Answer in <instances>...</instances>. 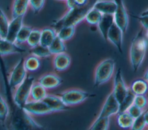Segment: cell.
<instances>
[{"label":"cell","mask_w":148,"mask_h":130,"mask_svg":"<svg viewBox=\"0 0 148 130\" xmlns=\"http://www.w3.org/2000/svg\"><path fill=\"white\" fill-rule=\"evenodd\" d=\"M6 130H48L37 122L34 117L23 108L14 106L10 109L9 115L3 124Z\"/></svg>","instance_id":"6da1fadb"},{"label":"cell","mask_w":148,"mask_h":130,"mask_svg":"<svg viewBox=\"0 0 148 130\" xmlns=\"http://www.w3.org/2000/svg\"><path fill=\"white\" fill-rule=\"evenodd\" d=\"M99 0H88L83 6H76L69 9L61 17L55 20L51 24V27L56 31L63 27L75 26L85 17L88 12L92 9Z\"/></svg>","instance_id":"7a4b0ae2"},{"label":"cell","mask_w":148,"mask_h":130,"mask_svg":"<svg viewBox=\"0 0 148 130\" xmlns=\"http://www.w3.org/2000/svg\"><path fill=\"white\" fill-rule=\"evenodd\" d=\"M146 48L147 41L143 34V30L141 28L132 40L130 49V61L134 72L141 66L145 57Z\"/></svg>","instance_id":"3957f363"},{"label":"cell","mask_w":148,"mask_h":130,"mask_svg":"<svg viewBox=\"0 0 148 130\" xmlns=\"http://www.w3.org/2000/svg\"><path fill=\"white\" fill-rule=\"evenodd\" d=\"M35 81L33 75L28 74L25 79L13 91V102L16 106L23 108L29 100L31 87Z\"/></svg>","instance_id":"277c9868"},{"label":"cell","mask_w":148,"mask_h":130,"mask_svg":"<svg viewBox=\"0 0 148 130\" xmlns=\"http://www.w3.org/2000/svg\"><path fill=\"white\" fill-rule=\"evenodd\" d=\"M115 62L112 59L102 60L97 66L94 74V86H99L108 82L112 77Z\"/></svg>","instance_id":"5b68a950"},{"label":"cell","mask_w":148,"mask_h":130,"mask_svg":"<svg viewBox=\"0 0 148 130\" xmlns=\"http://www.w3.org/2000/svg\"><path fill=\"white\" fill-rule=\"evenodd\" d=\"M58 96L66 106L71 107L79 104L86 99L95 96V95L80 89L72 88L61 92Z\"/></svg>","instance_id":"8992f818"},{"label":"cell","mask_w":148,"mask_h":130,"mask_svg":"<svg viewBox=\"0 0 148 130\" xmlns=\"http://www.w3.org/2000/svg\"><path fill=\"white\" fill-rule=\"evenodd\" d=\"M28 75V72L24 66V58H20L12 68L8 77L10 88L13 91Z\"/></svg>","instance_id":"52a82bcc"},{"label":"cell","mask_w":148,"mask_h":130,"mask_svg":"<svg viewBox=\"0 0 148 130\" xmlns=\"http://www.w3.org/2000/svg\"><path fill=\"white\" fill-rule=\"evenodd\" d=\"M127 91L128 87L126 86L124 81L121 70L120 68H119L114 74L113 88L112 92L119 104L126 96Z\"/></svg>","instance_id":"ba28073f"},{"label":"cell","mask_w":148,"mask_h":130,"mask_svg":"<svg viewBox=\"0 0 148 130\" xmlns=\"http://www.w3.org/2000/svg\"><path fill=\"white\" fill-rule=\"evenodd\" d=\"M116 4V9L113 14L114 23L122 31L125 32L128 24V17L123 0H113Z\"/></svg>","instance_id":"9c48e42d"},{"label":"cell","mask_w":148,"mask_h":130,"mask_svg":"<svg viewBox=\"0 0 148 130\" xmlns=\"http://www.w3.org/2000/svg\"><path fill=\"white\" fill-rule=\"evenodd\" d=\"M23 110L32 117H38L52 113L46 104L43 101L29 100L23 107Z\"/></svg>","instance_id":"30bf717a"},{"label":"cell","mask_w":148,"mask_h":130,"mask_svg":"<svg viewBox=\"0 0 148 130\" xmlns=\"http://www.w3.org/2000/svg\"><path fill=\"white\" fill-rule=\"evenodd\" d=\"M119 113V103L115 99L112 92L106 98L99 115L97 117H110Z\"/></svg>","instance_id":"8fae6325"},{"label":"cell","mask_w":148,"mask_h":130,"mask_svg":"<svg viewBox=\"0 0 148 130\" xmlns=\"http://www.w3.org/2000/svg\"><path fill=\"white\" fill-rule=\"evenodd\" d=\"M36 81L47 90L58 87L62 82L61 78L56 73L49 72L40 75Z\"/></svg>","instance_id":"7c38bea8"},{"label":"cell","mask_w":148,"mask_h":130,"mask_svg":"<svg viewBox=\"0 0 148 130\" xmlns=\"http://www.w3.org/2000/svg\"><path fill=\"white\" fill-rule=\"evenodd\" d=\"M26 50L21 45L10 42L5 38H0V56H6L14 54H23Z\"/></svg>","instance_id":"4fadbf2b"},{"label":"cell","mask_w":148,"mask_h":130,"mask_svg":"<svg viewBox=\"0 0 148 130\" xmlns=\"http://www.w3.org/2000/svg\"><path fill=\"white\" fill-rule=\"evenodd\" d=\"M43 101L46 104L52 113L68 110L70 107L66 106L61 98L57 95L48 93Z\"/></svg>","instance_id":"5bb4252c"},{"label":"cell","mask_w":148,"mask_h":130,"mask_svg":"<svg viewBox=\"0 0 148 130\" xmlns=\"http://www.w3.org/2000/svg\"><path fill=\"white\" fill-rule=\"evenodd\" d=\"M123 34L122 31L114 23L107 35V40L111 42L121 53H123Z\"/></svg>","instance_id":"9a60e30c"},{"label":"cell","mask_w":148,"mask_h":130,"mask_svg":"<svg viewBox=\"0 0 148 130\" xmlns=\"http://www.w3.org/2000/svg\"><path fill=\"white\" fill-rule=\"evenodd\" d=\"M23 19L24 17H14L10 19L6 39L15 42L17 33L24 24Z\"/></svg>","instance_id":"2e32d148"},{"label":"cell","mask_w":148,"mask_h":130,"mask_svg":"<svg viewBox=\"0 0 148 130\" xmlns=\"http://www.w3.org/2000/svg\"><path fill=\"white\" fill-rule=\"evenodd\" d=\"M52 64L55 71H63L66 70L71 64V58L66 52L53 55Z\"/></svg>","instance_id":"e0dca14e"},{"label":"cell","mask_w":148,"mask_h":130,"mask_svg":"<svg viewBox=\"0 0 148 130\" xmlns=\"http://www.w3.org/2000/svg\"><path fill=\"white\" fill-rule=\"evenodd\" d=\"M29 8V0H13L11 7L12 17H24Z\"/></svg>","instance_id":"ac0fdd59"},{"label":"cell","mask_w":148,"mask_h":130,"mask_svg":"<svg viewBox=\"0 0 148 130\" xmlns=\"http://www.w3.org/2000/svg\"><path fill=\"white\" fill-rule=\"evenodd\" d=\"M113 23V15L102 14V17L98 24V27L100 31V33L104 39L107 40L108 32Z\"/></svg>","instance_id":"d6986e66"},{"label":"cell","mask_w":148,"mask_h":130,"mask_svg":"<svg viewBox=\"0 0 148 130\" xmlns=\"http://www.w3.org/2000/svg\"><path fill=\"white\" fill-rule=\"evenodd\" d=\"M94 8L102 14L112 15L115 12L116 4L114 1H98L95 4Z\"/></svg>","instance_id":"ffe728a7"},{"label":"cell","mask_w":148,"mask_h":130,"mask_svg":"<svg viewBox=\"0 0 148 130\" xmlns=\"http://www.w3.org/2000/svg\"><path fill=\"white\" fill-rule=\"evenodd\" d=\"M40 33V44L49 47L56 37V31L51 27H46L42 29Z\"/></svg>","instance_id":"44dd1931"},{"label":"cell","mask_w":148,"mask_h":130,"mask_svg":"<svg viewBox=\"0 0 148 130\" xmlns=\"http://www.w3.org/2000/svg\"><path fill=\"white\" fill-rule=\"evenodd\" d=\"M47 94V90L35 81L31 87L29 100L41 101L45 99Z\"/></svg>","instance_id":"7402d4cb"},{"label":"cell","mask_w":148,"mask_h":130,"mask_svg":"<svg viewBox=\"0 0 148 130\" xmlns=\"http://www.w3.org/2000/svg\"><path fill=\"white\" fill-rule=\"evenodd\" d=\"M24 66L28 73L36 71L40 67L41 59L32 54H29L24 58Z\"/></svg>","instance_id":"603a6c76"},{"label":"cell","mask_w":148,"mask_h":130,"mask_svg":"<svg viewBox=\"0 0 148 130\" xmlns=\"http://www.w3.org/2000/svg\"><path fill=\"white\" fill-rule=\"evenodd\" d=\"M130 88L135 95H145L148 90V84L144 79H138L132 83Z\"/></svg>","instance_id":"cb8c5ba5"},{"label":"cell","mask_w":148,"mask_h":130,"mask_svg":"<svg viewBox=\"0 0 148 130\" xmlns=\"http://www.w3.org/2000/svg\"><path fill=\"white\" fill-rule=\"evenodd\" d=\"M134 119L128 113L127 111L119 113L116 118L118 126L124 129H130L131 127Z\"/></svg>","instance_id":"d4e9b609"},{"label":"cell","mask_w":148,"mask_h":130,"mask_svg":"<svg viewBox=\"0 0 148 130\" xmlns=\"http://www.w3.org/2000/svg\"><path fill=\"white\" fill-rule=\"evenodd\" d=\"M32 28V27L23 24L20 29L18 32L17 33L15 43L21 46L23 44H26L27 40Z\"/></svg>","instance_id":"484cf974"},{"label":"cell","mask_w":148,"mask_h":130,"mask_svg":"<svg viewBox=\"0 0 148 130\" xmlns=\"http://www.w3.org/2000/svg\"><path fill=\"white\" fill-rule=\"evenodd\" d=\"M41 30L38 28H32L26 42L27 45L29 48H33L39 44L40 41Z\"/></svg>","instance_id":"4316f807"},{"label":"cell","mask_w":148,"mask_h":130,"mask_svg":"<svg viewBox=\"0 0 148 130\" xmlns=\"http://www.w3.org/2000/svg\"><path fill=\"white\" fill-rule=\"evenodd\" d=\"M51 55H55L61 53L65 52L66 46L63 41L56 36L55 39L49 46Z\"/></svg>","instance_id":"83f0119b"},{"label":"cell","mask_w":148,"mask_h":130,"mask_svg":"<svg viewBox=\"0 0 148 130\" xmlns=\"http://www.w3.org/2000/svg\"><path fill=\"white\" fill-rule=\"evenodd\" d=\"M109 122V117H97L87 130H108Z\"/></svg>","instance_id":"f1b7e54d"},{"label":"cell","mask_w":148,"mask_h":130,"mask_svg":"<svg viewBox=\"0 0 148 130\" xmlns=\"http://www.w3.org/2000/svg\"><path fill=\"white\" fill-rule=\"evenodd\" d=\"M29 53L30 54H32L40 59L51 56L49 47L44 46L40 44L29 48Z\"/></svg>","instance_id":"f546056e"},{"label":"cell","mask_w":148,"mask_h":130,"mask_svg":"<svg viewBox=\"0 0 148 130\" xmlns=\"http://www.w3.org/2000/svg\"><path fill=\"white\" fill-rule=\"evenodd\" d=\"M75 31L74 26L63 27L56 31V35L60 39L65 42L69 40L73 36Z\"/></svg>","instance_id":"4dcf8cb0"},{"label":"cell","mask_w":148,"mask_h":130,"mask_svg":"<svg viewBox=\"0 0 148 130\" xmlns=\"http://www.w3.org/2000/svg\"><path fill=\"white\" fill-rule=\"evenodd\" d=\"M135 95L132 92L130 87H128V91L126 96L123 102L119 104V113L126 111L127 109L134 104Z\"/></svg>","instance_id":"1f68e13d"},{"label":"cell","mask_w":148,"mask_h":130,"mask_svg":"<svg viewBox=\"0 0 148 130\" xmlns=\"http://www.w3.org/2000/svg\"><path fill=\"white\" fill-rule=\"evenodd\" d=\"M10 20L0 6V38H5Z\"/></svg>","instance_id":"d6a6232c"},{"label":"cell","mask_w":148,"mask_h":130,"mask_svg":"<svg viewBox=\"0 0 148 130\" xmlns=\"http://www.w3.org/2000/svg\"><path fill=\"white\" fill-rule=\"evenodd\" d=\"M10 113L9 104L0 94V122L3 124L7 120Z\"/></svg>","instance_id":"836d02e7"},{"label":"cell","mask_w":148,"mask_h":130,"mask_svg":"<svg viewBox=\"0 0 148 130\" xmlns=\"http://www.w3.org/2000/svg\"><path fill=\"white\" fill-rule=\"evenodd\" d=\"M102 14L100 12L93 8L88 12L85 17V20L90 24H98L102 17Z\"/></svg>","instance_id":"e575fe53"},{"label":"cell","mask_w":148,"mask_h":130,"mask_svg":"<svg viewBox=\"0 0 148 130\" xmlns=\"http://www.w3.org/2000/svg\"><path fill=\"white\" fill-rule=\"evenodd\" d=\"M146 124L143 118V113L138 118L134 119L133 123L130 127V130H144Z\"/></svg>","instance_id":"d590c367"},{"label":"cell","mask_w":148,"mask_h":130,"mask_svg":"<svg viewBox=\"0 0 148 130\" xmlns=\"http://www.w3.org/2000/svg\"><path fill=\"white\" fill-rule=\"evenodd\" d=\"M46 0H29V8L32 12L37 14L43 8Z\"/></svg>","instance_id":"8d00e7d4"},{"label":"cell","mask_w":148,"mask_h":130,"mask_svg":"<svg viewBox=\"0 0 148 130\" xmlns=\"http://www.w3.org/2000/svg\"><path fill=\"white\" fill-rule=\"evenodd\" d=\"M145 110L141 109L139 107L136 106L134 104L131 105L126 111L128 112V113L134 118L135 119L139 117L143 112Z\"/></svg>","instance_id":"74e56055"},{"label":"cell","mask_w":148,"mask_h":130,"mask_svg":"<svg viewBox=\"0 0 148 130\" xmlns=\"http://www.w3.org/2000/svg\"><path fill=\"white\" fill-rule=\"evenodd\" d=\"M134 104L143 110L147 104V99L145 95H135Z\"/></svg>","instance_id":"f35d334b"},{"label":"cell","mask_w":148,"mask_h":130,"mask_svg":"<svg viewBox=\"0 0 148 130\" xmlns=\"http://www.w3.org/2000/svg\"><path fill=\"white\" fill-rule=\"evenodd\" d=\"M135 18H136L137 20H138L142 26L147 30L148 31V16H134Z\"/></svg>","instance_id":"ab89813d"},{"label":"cell","mask_w":148,"mask_h":130,"mask_svg":"<svg viewBox=\"0 0 148 130\" xmlns=\"http://www.w3.org/2000/svg\"><path fill=\"white\" fill-rule=\"evenodd\" d=\"M88 0H73L75 5L76 6H83L84 4L86 3Z\"/></svg>","instance_id":"60d3db41"},{"label":"cell","mask_w":148,"mask_h":130,"mask_svg":"<svg viewBox=\"0 0 148 130\" xmlns=\"http://www.w3.org/2000/svg\"><path fill=\"white\" fill-rule=\"evenodd\" d=\"M143 118L146 125L148 127V110H145L143 112Z\"/></svg>","instance_id":"b9f144b4"},{"label":"cell","mask_w":148,"mask_h":130,"mask_svg":"<svg viewBox=\"0 0 148 130\" xmlns=\"http://www.w3.org/2000/svg\"><path fill=\"white\" fill-rule=\"evenodd\" d=\"M143 79L145 80H146V81H148V68H147V70H146L145 73H144L143 75Z\"/></svg>","instance_id":"7bdbcfd3"},{"label":"cell","mask_w":148,"mask_h":130,"mask_svg":"<svg viewBox=\"0 0 148 130\" xmlns=\"http://www.w3.org/2000/svg\"><path fill=\"white\" fill-rule=\"evenodd\" d=\"M140 16H148V9L144 10L143 12H142L141 13H140Z\"/></svg>","instance_id":"ee69618b"},{"label":"cell","mask_w":148,"mask_h":130,"mask_svg":"<svg viewBox=\"0 0 148 130\" xmlns=\"http://www.w3.org/2000/svg\"><path fill=\"white\" fill-rule=\"evenodd\" d=\"M55 1H65V2H66L67 0H55Z\"/></svg>","instance_id":"f6af8a7d"},{"label":"cell","mask_w":148,"mask_h":130,"mask_svg":"<svg viewBox=\"0 0 148 130\" xmlns=\"http://www.w3.org/2000/svg\"><path fill=\"white\" fill-rule=\"evenodd\" d=\"M146 36H147V37L148 38V31H147V34H146Z\"/></svg>","instance_id":"bcb514c9"},{"label":"cell","mask_w":148,"mask_h":130,"mask_svg":"<svg viewBox=\"0 0 148 130\" xmlns=\"http://www.w3.org/2000/svg\"><path fill=\"white\" fill-rule=\"evenodd\" d=\"M147 130H148V129H147Z\"/></svg>","instance_id":"7dc6e473"}]
</instances>
